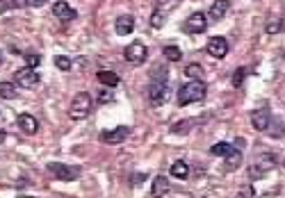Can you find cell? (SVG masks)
I'll return each mask as SVG.
<instances>
[{"mask_svg": "<svg viewBox=\"0 0 285 198\" xmlns=\"http://www.w3.org/2000/svg\"><path fill=\"white\" fill-rule=\"evenodd\" d=\"M208 94V87L203 80H194V82H187L178 89V105L185 107V105H192V103H199L203 100Z\"/></svg>", "mask_w": 285, "mask_h": 198, "instance_id": "1", "label": "cell"}, {"mask_svg": "<svg viewBox=\"0 0 285 198\" xmlns=\"http://www.w3.org/2000/svg\"><path fill=\"white\" fill-rule=\"evenodd\" d=\"M71 118L73 121H83L91 114V96L87 91H80V94L73 96V100H71V110H68Z\"/></svg>", "mask_w": 285, "mask_h": 198, "instance_id": "2", "label": "cell"}, {"mask_svg": "<svg viewBox=\"0 0 285 198\" xmlns=\"http://www.w3.org/2000/svg\"><path fill=\"white\" fill-rule=\"evenodd\" d=\"M48 171L57 180H64V182H71V180L80 178V166H68V164H62V162H48Z\"/></svg>", "mask_w": 285, "mask_h": 198, "instance_id": "3", "label": "cell"}, {"mask_svg": "<svg viewBox=\"0 0 285 198\" xmlns=\"http://www.w3.org/2000/svg\"><path fill=\"white\" fill-rule=\"evenodd\" d=\"M123 55H126V62H130V64L137 66V64H144V62H146L149 48H146V44H144V41H133V44L126 46Z\"/></svg>", "mask_w": 285, "mask_h": 198, "instance_id": "4", "label": "cell"}, {"mask_svg": "<svg viewBox=\"0 0 285 198\" xmlns=\"http://www.w3.org/2000/svg\"><path fill=\"white\" fill-rule=\"evenodd\" d=\"M14 82L18 84V87H23V89H34L39 82H41V78H39V73L34 71V68L25 66V68H18V71H16Z\"/></svg>", "mask_w": 285, "mask_h": 198, "instance_id": "5", "label": "cell"}, {"mask_svg": "<svg viewBox=\"0 0 285 198\" xmlns=\"http://www.w3.org/2000/svg\"><path fill=\"white\" fill-rule=\"evenodd\" d=\"M183 30H185L187 34H203V32L208 30V16L203 14V12H194V14H189V18L185 21Z\"/></svg>", "mask_w": 285, "mask_h": 198, "instance_id": "6", "label": "cell"}, {"mask_svg": "<svg viewBox=\"0 0 285 198\" xmlns=\"http://www.w3.org/2000/svg\"><path fill=\"white\" fill-rule=\"evenodd\" d=\"M130 134V128L128 125H119L114 130H103L101 132V141L103 144H110V146H117V144H123Z\"/></svg>", "mask_w": 285, "mask_h": 198, "instance_id": "7", "label": "cell"}, {"mask_svg": "<svg viewBox=\"0 0 285 198\" xmlns=\"http://www.w3.org/2000/svg\"><path fill=\"white\" fill-rule=\"evenodd\" d=\"M146 94H149V100L153 107H160V105H165L167 100V84L165 82H151L149 89H146Z\"/></svg>", "mask_w": 285, "mask_h": 198, "instance_id": "8", "label": "cell"}, {"mask_svg": "<svg viewBox=\"0 0 285 198\" xmlns=\"http://www.w3.org/2000/svg\"><path fill=\"white\" fill-rule=\"evenodd\" d=\"M251 125H253L255 130H267L271 125V112L267 110V107H260V110L251 112Z\"/></svg>", "mask_w": 285, "mask_h": 198, "instance_id": "9", "label": "cell"}, {"mask_svg": "<svg viewBox=\"0 0 285 198\" xmlns=\"http://www.w3.org/2000/svg\"><path fill=\"white\" fill-rule=\"evenodd\" d=\"M208 55L217 59H224L228 55V41L224 37H212L208 41Z\"/></svg>", "mask_w": 285, "mask_h": 198, "instance_id": "10", "label": "cell"}, {"mask_svg": "<svg viewBox=\"0 0 285 198\" xmlns=\"http://www.w3.org/2000/svg\"><path fill=\"white\" fill-rule=\"evenodd\" d=\"M274 164H276V155H274V153H265V157L260 160V164L251 166V173H249V176H251V180H253V178H263L265 171H269Z\"/></svg>", "mask_w": 285, "mask_h": 198, "instance_id": "11", "label": "cell"}, {"mask_svg": "<svg viewBox=\"0 0 285 198\" xmlns=\"http://www.w3.org/2000/svg\"><path fill=\"white\" fill-rule=\"evenodd\" d=\"M53 14L60 18L62 23H68V21H73L75 16H78V12H75L68 2H64V0H60V2H55L53 5Z\"/></svg>", "mask_w": 285, "mask_h": 198, "instance_id": "12", "label": "cell"}, {"mask_svg": "<svg viewBox=\"0 0 285 198\" xmlns=\"http://www.w3.org/2000/svg\"><path fill=\"white\" fill-rule=\"evenodd\" d=\"M114 30H117L119 37H126V34H130V32L135 30V18L130 14H121L119 18L114 21Z\"/></svg>", "mask_w": 285, "mask_h": 198, "instance_id": "13", "label": "cell"}, {"mask_svg": "<svg viewBox=\"0 0 285 198\" xmlns=\"http://www.w3.org/2000/svg\"><path fill=\"white\" fill-rule=\"evenodd\" d=\"M16 123L21 125V130L25 132V134H34V132L39 130V121L32 116V114H28V112L18 114V116H16Z\"/></svg>", "mask_w": 285, "mask_h": 198, "instance_id": "14", "label": "cell"}, {"mask_svg": "<svg viewBox=\"0 0 285 198\" xmlns=\"http://www.w3.org/2000/svg\"><path fill=\"white\" fill-rule=\"evenodd\" d=\"M169 191H171V184H169V180H167L165 176L153 178V187H151V196H153V198H162L165 194H169Z\"/></svg>", "mask_w": 285, "mask_h": 198, "instance_id": "15", "label": "cell"}, {"mask_svg": "<svg viewBox=\"0 0 285 198\" xmlns=\"http://www.w3.org/2000/svg\"><path fill=\"white\" fill-rule=\"evenodd\" d=\"M228 7H231V2H228V0H215V2H212V7H210V14H208V16L217 23V21H221V18L228 14Z\"/></svg>", "mask_w": 285, "mask_h": 198, "instance_id": "16", "label": "cell"}, {"mask_svg": "<svg viewBox=\"0 0 285 198\" xmlns=\"http://www.w3.org/2000/svg\"><path fill=\"white\" fill-rule=\"evenodd\" d=\"M96 80L101 82V84H103V87H117V84H119L121 82V78L117 73H114V71H98L96 73Z\"/></svg>", "mask_w": 285, "mask_h": 198, "instance_id": "17", "label": "cell"}, {"mask_svg": "<svg viewBox=\"0 0 285 198\" xmlns=\"http://www.w3.org/2000/svg\"><path fill=\"white\" fill-rule=\"evenodd\" d=\"M171 176L176 180H187L189 178V164L185 160H178L171 164Z\"/></svg>", "mask_w": 285, "mask_h": 198, "instance_id": "18", "label": "cell"}, {"mask_svg": "<svg viewBox=\"0 0 285 198\" xmlns=\"http://www.w3.org/2000/svg\"><path fill=\"white\" fill-rule=\"evenodd\" d=\"M0 98H2V100H16V84L14 82H0Z\"/></svg>", "mask_w": 285, "mask_h": 198, "instance_id": "19", "label": "cell"}, {"mask_svg": "<svg viewBox=\"0 0 285 198\" xmlns=\"http://www.w3.org/2000/svg\"><path fill=\"white\" fill-rule=\"evenodd\" d=\"M283 28H285V21L281 18V16L269 18V21H267V25H265V30H267L269 34H278V32H283Z\"/></svg>", "mask_w": 285, "mask_h": 198, "instance_id": "20", "label": "cell"}, {"mask_svg": "<svg viewBox=\"0 0 285 198\" xmlns=\"http://www.w3.org/2000/svg\"><path fill=\"white\" fill-rule=\"evenodd\" d=\"M242 160H244V157H242L240 150H231V153L226 155V166H228V169H237L242 164Z\"/></svg>", "mask_w": 285, "mask_h": 198, "instance_id": "21", "label": "cell"}, {"mask_svg": "<svg viewBox=\"0 0 285 198\" xmlns=\"http://www.w3.org/2000/svg\"><path fill=\"white\" fill-rule=\"evenodd\" d=\"M165 80H167V66L165 64L153 66V71H151V82H165Z\"/></svg>", "mask_w": 285, "mask_h": 198, "instance_id": "22", "label": "cell"}, {"mask_svg": "<svg viewBox=\"0 0 285 198\" xmlns=\"http://www.w3.org/2000/svg\"><path fill=\"white\" fill-rule=\"evenodd\" d=\"M231 150H233V146H231V144H226V141H219V144H215V146L210 148V153L217 155V157H226Z\"/></svg>", "mask_w": 285, "mask_h": 198, "instance_id": "23", "label": "cell"}, {"mask_svg": "<svg viewBox=\"0 0 285 198\" xmlns=\"http://www.w3.org/2000/svg\"><path fill=\"white\" fill-rule=\"evenodd\" d=\"M185 75L194 78V80H203V68L199 64H187L185 66Z\"/></svg>", "mask_w": 285, "mask_h": 198, "instance_id": "24", "label": "cell"}, {"mask_svg": "<svg viewBox=\"0 0 285 198\" xmlns=\"http://www.w3.org/2000/svg\"><path fill=\"white\" fill-rule=\"evenodd\" d=\"M165 57L167 62H180V48H176V46H165Z\"/></svg>", "mask_w": 285, "mask_h": 198, "instance_id": "25", "label": "cell"}, {"mask_svg": "<svg viewBox=\"0 0 285 198\" xmlns=\"http://www.w3.org/2000/svg\"><path fill=\"white\" fill-rule=\"evenodd\" d=\"M55 66H57L60 71H64V73H67V71H71V66H73V62H71V57H64V55H57V57H55Z\"/></svg>", "mask_w": 285, "mask_h": 198, "instance_id": "26", "label": "cell"}, {"mask_svg": "<svg viewBox=\"0 0 285 198\" xmlns=\"http://www.w3.org/2000/svg\"><path fill=\"white\" fill-rule=\"evenodd\" d=\"M165 21H167V16L162 14V9H155L153 16H151V25H153V28H162V23Z\"/></svg>", "mask_w": 285, "mask_h": 198, "instance_id": "27", "label": "cell"}, {"mask_svg": "<svg viewBox=\"0 0 285 198\" xmlns=\"http://www.w3.org/2000/svg\"><path fill=\"white\" fill-rule=\"evenodd\" d=\"M189 128H192V121H183V123L171 125V132L173 134H185V132H189Z\"/></svg>", "mask_w": 285, "mask_h": 198, "instance_id": "28", "label": "cell"}, {"mask_svg": "<svg viewBox=\"0 0 285 198\" xmlns=\"http://www.w3.org/2000/svg\"><path fill=\"white\" fill-rule=\"evenodd\" d=\"M244 75H247V68H237V71L233 73V78H231L233 87H240L242 82H244Z\"/></svg>", "mask_w": 285, "mask_h": 198, "instance_id": "29", "label": "cell"}, {"mask_svg": "<svg viewBox=\"0 0 285 198\" xmlns=\"http://www.w3.org/2000/svg\"><path fill=\"white\" fill-rule=\"evenodd\" d=\"M25 62H28L30 68H37L39 62H41V55H25Z\"/></svg>", "mask_w": 285, "mask_h": 198, "instance_id": "30", "label": "cell"}, {"mask_svg": "<svg viewBox=\"0 0 285 198\" xmlns=\"http://www.w3.org/2000/svg\"><path fill=\"white\" fill-rule=\"evenodd\" d=\"M9 9H14V0H0V14H7Z\"/></svg>", "mask_w": 285, "mask_h": 198, "instance_id": "31", "label": "cell"}, {"mask_svg": "<svg viewBox=\"0 0 285 198\" xmlns=\"http://www.w3.org/2000/svg\"><path fill=\"white\" fill-rule=\"evenodd\" d=\"M98 103H103V105L112 103V94H110V91H101V94H98Z\"/></svg>", "mask_w": 285, "mask_h": 198, "instance_id": "32", "label": "cell"}, {"mask_svg": "<svg viewBox=\"0 0 285 198\" xmlns=\"http://www.w3.org/2000/svg\"><path fill=\"white\" fill-rule=\"evenodd\" d=\"M48 0H25V7H41Z\"/></svg>", "mask_w": 285, "mask_h": 198, "instance_id": "33", "label": "cell"}, {"mask_svg": "<svg viewBox=\"0 0 285 198\" xmlns=\"http://www.w3.org/2000/svg\"><path fill=\"white\" fill-rule=\"evenodd\" d=\"M5 139V130H0V141Z\"/></svg>", "mask_w": 285, "mask_h": 198, "instance_id": "34", "label": "cell"}, {"mask_svg": "<svg viewBox=\"0 0 285 198\" xmlns=\"http://www.w3.org/2000/svg\"><path fill=\"white\" fill-rule=\"evenodd\" d=\"M158 2H160V5H165V2H169V0H158Z\"/></svg>", "mask_w": 285, "mask_h": 198, "instance_id": "35", "label": "cell"}, {"mask_svg": "<svg viewBox=\"0 0 285 198\" xmlns=\"http://www.w3.org/2000/svg\"><path fill=\"white\" fill-rule=\"evenodd\" d=\"M0 64H2V52H0Z\"/></svg>", "mask_w": 285, "mask_h": 198, "instance_id": "36", "label": "cell"}, {"mask_svg": "<svg viewBox=\"0 0 285 198\" xmlns=\"http://www.w3.org/2000/svg\"><path fill=\"white\" fill-rule=\"evenodd\" d=\"M283 166H285V160H283Z\"/></svg>", "mask_w": 285, "mask_h": 198, "instance_id": "37", "label": "cell"}, {"mask_svg": "<svg viewBox=\"0 0 285 198\" xmlns=\"http://www.w3.org/2000/svg\"><path fill=\"white\" fill-rule=\"evenodd\" d=\"M21 198H25V196H21Z\"/></svg>", "mask_w": 285, "mask_h": 198, "instance_id": "38", "label": "cell"}]
</instances>
